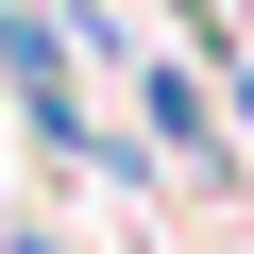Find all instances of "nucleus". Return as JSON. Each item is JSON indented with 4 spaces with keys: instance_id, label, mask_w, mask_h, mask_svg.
I'll return each mask as SVG.
<instances>
[{
    "instance_id": "nucleus-1",
    "label": "nucleus",
    "mask_w": 254,
    "mask_h": 254,
    "mask_svg": "<svg viewBox=\"0 0 254 254\" xmlns=\"http://www.w3.org/2000/svg\"><path fill=\"white\" fill-rule=\"evenodd\" d=\"M136 153H170L187 187H220V170H237V136H220V85H203V51H153V68H136Z\"/></svg>"
},
{
    "instance_id": "nucleus-3",
    "label": "nucleus",
    "mask_w": 254,
    "mask_h": 254,
    "mask_svg": "<svg viewBox=\"0 0 254 254\" xmlns=\"http://www.w3.org/2000/svg\"><path fill=\"white\" fill-rule=\"evenodd\" d=\"M170 17H187V51H220V34H237V0H170Z\"/></svg>"
},
{
    "instance_id": "nucleus-2",
    "label": "nucleus",
    "mask_w": 254,
    "mask_h": 254,
    "mask_svg": "<svg viewBox=\"0 0 254 254\" xmlns=\"http://www.w3.org/2000/svg\"><path fill=\"white\" fill-rule=\"evenodd\" d=\"M0 254H85V237H68L51 203H17V220H0Z\"/></svg>"
}]
</instances>
